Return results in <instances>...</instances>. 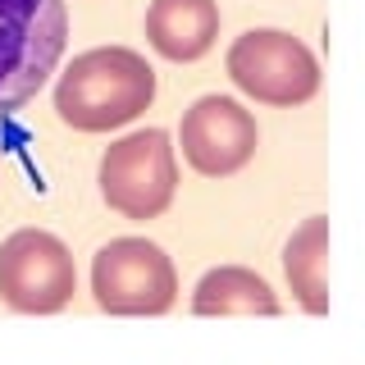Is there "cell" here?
Returning <instances> with one entry per match:
<instances>
[{"label": "cell", "mask_w": 365, "mask_h": 365, "mask_svg": "<svg viewBox=\"0 0 365 365\" xmlns=\"http://www.w3.org/2000/svg\"><path fill=\"white\" fill-rule=\"evenodd\" d=\"M68 46L64 0H0V119L46 87Z\"/></svg>", "instance_id": "2"}, {"label": "cell", "mask_w": 365, "mask_h": 365, "mask_svg": "<svg viewBox=\"0 0 365 365\" xmlns=\"http://www.w3.org/2000/svg\"><path fill=\"white\" fill-rule=\"evenodd\" d=\"M192 311L197 315H279L283 306L256 269L215 265L201 274L197 292H192Z\"/></svg>", "instance_id": "10"}, {"label": "cell", "mask_w": 365, "mask_h": 365, "mask_svg": "<svg viewBox=\"0 0 365 365\" xmlns=\"http://www.w3.org/2000/svg\"><path fill=\"white\" fill-rule=\"evenodd\" d=\"M283 274L311 315H329V215H311L283 242Z\"/></svg>", "instance_id": "9"}, {"label": "cell", "mask_w": 365, "mask_h": 365, "mask_svg": "<svg viewBox=\"0 0 365 365\" xmlns=\"http://www.w3.org/2000/svg\"><path fill=\"white\" fill-rule=\"evenodd\" d=\"M91 297L106 315H165L178 302L174 260L151 237H114L91 260Z\"/></svg>", "instance_id": "5"}, {"label": "cell", "mask_w": 365, "mask_h": 365, "mask_svg": "<svg viewBox=\"0 0 365 365\" xmlns=\"http://www.w3.org/2000/svg\"><path fill=\"white\" fill-rule=\"evenodd\" d=\"M73 251L46 228H19L0 242V297L19 315H55L73 302Z\"/></svg>", "instance_id": "6"}, {"label": "cell", "mask_w": 365, "mask_h": 365, "mask_svg": "<svg viewBox=\"0 0 365 365\" xmlns=\"http://www.w3.org/2000/svg\"><path fill=\"white\" fill-rule=\"evenodd\" d=\"M146 41L165 60H201L220 41V5L215 0H151L146 5Z\"/></svg>", "instance_id": "8"}, {"label": "cell", "mask_w": 365, "mask_h": 365, "mask_svg": "<svg viewBox=\"0 0 365 365\" xmlns=\"http://www.w3.org/2000/svg\"><path fill=\"white\" fill-rule=\"evenodd\" d=\"M101 197L123 220H160L178 192V160L174 137L165 128H137L106 146L101 155Z\"/></svg>", "instance_id": "3"}, {"label": "cell", "mask_w": 365, "mask_h": 365, "mask_svg": "<svg viewBox=\"0 0 365 365\" xmlns=\"http://www.w3.org/2000/svg\"><path fill=\"white\" fill-rule=\"evenodd\" d=\"M182 160L197 169L201 178H228L242 165H251L260 146L256 114L233 96H201L182 110L178 123Z\"/></svg>", "instance_id": "7"}, {"label": "cell", "mask_w": 365, "mask_h": 365, "mask_svg": "<svg viewBox=\"0 0 365 365\" xmlns=\"http://www.w3.org/2000/svg\"><path fill=\"white\" fill-rule=\"evenodd\" d=\"M155 101V68L128 46H96L73 55L55 83V114L78 133H110L146 114Z\"/></svg>", "instance_id": "1"}, {"label": "cell", "mask_w": 365, "mask_h": 365, "mask_svg": "<svg viewBox=\"0 0 365 365\" xmlns=\"http://www.w3.org/2000/svg\"><path fill=\"white\" fill-rule=\"evenodd\" d=\"M228 78L260 106H306L319 91V60L283 28H251L228 46Z\"/></svg>", "instance_id": "4"}]
</instances>
